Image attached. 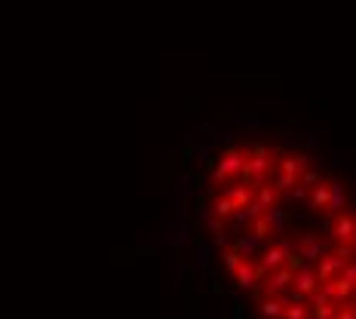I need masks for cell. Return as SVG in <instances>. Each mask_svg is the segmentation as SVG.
I'll list each match as a JSON object with an SVG mask.
<instances>
[{
  "instance_id": "cell-1",
  "label": "cell",
  "mask_w": 356,
  "mask_h": 319,
  "mask_svg": "<svg viewBox=\"0 0 356 319\" xmlns=\"http://www.w3.org/2000/svg\"><path fill=\"white\" fill-rule=\"evenodd\" d=\"M166 243L227 319H356V160L265 114L194 129Z\"/></svg>"
}]
</instances>
